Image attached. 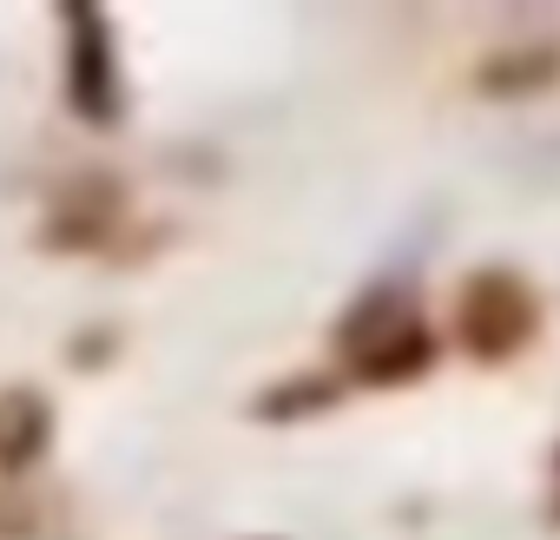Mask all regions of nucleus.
I'll return each mask as SVG.
<instances>
[{
    "mask_svg": "<svg viewBox=\"0 0 560 540\" xmlns=\"http://www.w3.org/2000/svg\"><path fill=\"white\" fill-rule=\"evenodd\" d=\"M540 330V297L527 291L521 270H475L455 291V343L475 363H508L534 343Z\"/></svg>",
    "mask_w": 560,
    "mask_h": 540,
    "instance_id": "1",
    "label": "nucleus"
},
{
    "mask_svg": "<svg viewBox=\"0 0 560 540\" xmlns=\"http://www.w3.org/2000/svg\"><path fill=\"white\" fill-rule=\"evenodd\" d=\"M67 14V99L86 126L113 132L126 113V86L113 67V27L100 8H60Z\"/></svg>",
    "mask_w": 560,
    "mask_h": 540,
    "instance_id": "2",
    "label": "nucleus"
},
{
    "mask_svg": "<svg viewBox=\"0 0 560 540\" xmlns=\"http://www.w3.org/2000/svg\"><path fill=\"white\" fill-rule=\"evenodd\" d=\"M54 442V402L40 389H0V474H21Z\"/></svg>",
    "mask_w": 560,
    "mask_h": 540,
    "instance_id": "3",
    "label": "nucleus"
},
{
    "mask_svg": "<svg viewBox=\"0 0 560 540\" xmlns=\"http://www.w3.org/2000/svg\"><path fill=\"white\" fill-rule=\"evenodd\" d=\"M402 324H416V317H409V291H402V284H376L370 297H357V304L343 310V324H337V350L357 363L363 350H376V343L396 337Z\"/></svg>",
    "mask_w": 560,
    "mask_h": 540,
    "instance_id": "4",
    "label": "nucleus"
},
{
    "mask_svg": "<svg viewBox=\"0 0 560 540\" xmlns=\"http://www.w3.org/2000/svg\"><path fill=\"white\" fill-rule=\"evenodd\" d=\"M429 363H435V337H429L422 324H402L396 337H383L376 350L357 356V376L376 383V389H389V383H416Z\"/></svg>",
    "mask_w": 560,
    "mask_h": 540,
    "instance_id": "5",
    "label": "nucleus"
},
{
    "mask_svg": "<svg viewBox=\"0 0 560 540\" xmlns=\"http://www.w3.org/2000/svg\"><path fill=\"white\" fill-rule=\"evenodd\" d=\"M553 73H560V54H553V47L494 54V60L481 67V93H540V86H553Z\"/></svg>",
    "mask_w": 560,
    "mask_h": 540,
    "instance_id": "6",
    "label": "nucleus"
},
{
    "mask_svg": "<svg viewBox=\"0 0 560 540\" xmlns=\"http://www.w3.org/2000/svg\"><path fill=\"white\" fill-rule=\"evenodd\" d=\"M106 231H113V204H60L54 218H47V231H40V244L47 250H80V244H106Z\"/></svg>",
    "mask_w": 560,
    "mask_h": 540,
    "instance_id": "7",
    "label": "nucleus"
},
{
    "mask_svg": "<svg viewBox=\"0 0 560 540\" xmlns=\"http://www.w3.org/2000/svg\"><path fill=\"white\" fill-rule=\"evenodd\" d=\"M330 402H337V383H324V376H291V383H277V389L257 396V415H264V422H291V415H317V409H330Z\"/></svg>",
    "mask_w": 560,
    "mask_h": 540,
    "instance_id": "8",
    "label": "nucleus"
}]
</instances>
